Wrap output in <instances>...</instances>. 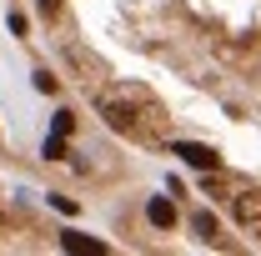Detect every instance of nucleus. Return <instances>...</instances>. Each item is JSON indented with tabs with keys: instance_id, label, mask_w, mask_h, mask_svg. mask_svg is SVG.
<instances>
[{
	"instance_id": "nucleus-5",
	"label": "nucleus",
	"mask_w": 261,
	"mask_h": 256,
	"mask_svg": "<svg viewBox=\"0 0 261 256\" xmlns=\"http://www.w3.org/2000/svg\"><path fill=\"white\" fill-rule=\"evenodd\" d=\"M45 156H50V161L65 156V136H61V131H56V136H45Z\"/></svg>"
},
{
	"instance_id": "nucleus-3",
	"label": "nucleus",
	"mask_w": 261,
	"mask_h": 256,
	"mask_svg": "<svg viewBox=\"0 0 261 256\" xmlns=\"http://www.w3.org/2000/svg\"><path fill=\"white\" fill-rule=\"evenodd\" d=\"M61 246L65 251H106V241L86 236V231H61Z\"/></svg>"
},
{
	"instance_id": "nucleus-4",
	"label": "nucleus",
	"mask_w": 261,
	"mask_h": 256,
	"mask_svg": "<svg viewBox=\"0 0 261 256\" xmlns=\"http://www.w3.org/2000/svg\"><path fill=\"white\" fill-rule=\"evenodd\" d=\"M106 121H111V126H116V131H130V126H136V116H130L126 106H116V100L106 106Z\"/></svg>"
},
{
	"instance_id": "nucleus-1",
	"label": "nucleus",
	"mask_w": 261,
	"mask_h": 256,
	"mask_svg": "<svg viewBox=\"0 0 261 256\" xmlns=\"http://www.w3.org/2000/svg\"><path fill=\"white\" fill-rule=\"evenodd\" d=\"M176 156L186 161V166H196V171H211V166H216V151H211V146H201V141H181V146H176Z\"/></svg>"
},
{
	"instance_id": "nucleus-2",
	"label": "nucleus",
	"mask_w": 261,
	"mask_h": 256,
	"mask_svg": "<svg viewBox=\"0 0 261 256\" xmlns=\"http://www.w3.org/2000/svg\"><path fill=\"white\" fill-rule=\"evenodd\" d=\"M146 221L151 226H176V206H171V201H166V196H151V201H146Z\"/></svg>"
},
{
	"instance_id": "nucleus-6",
	"label": "nucleus",
	"mask_w": 261,
	"mask_h": 256,
	"mask_svg": "<svg viewBox=\"0 0 261 256\" xmlns=\"http://www.w3.org/2000/svg\"><path fill=\"white\" fill-rule=\"evenodd\" d=\"M50 206H56V211H65V216H75V201H70V196H50Z\"/></svg>"
}]
</instances>
